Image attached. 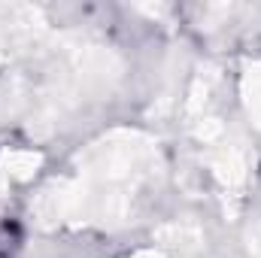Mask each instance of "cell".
I'll use <instances>...</instances> for the list:
<instances>
[{
    "mask_svg": "<svg viewBox=\"0 0 261 258\" xmlns=\"http://www.w3.org/2000/svg\"><path fill=\"white\" fill-rule=\"evenodd\" d=\"M12 252H15V228L0 225V258H12Z\"/></svg>",
    "mask_w": 261,
    "mask_h": 258,
    "instance_id": "1",
    "label": "cell"
}]
</instances>
